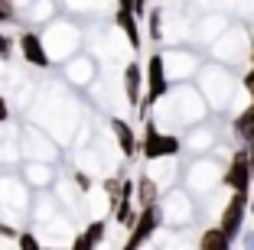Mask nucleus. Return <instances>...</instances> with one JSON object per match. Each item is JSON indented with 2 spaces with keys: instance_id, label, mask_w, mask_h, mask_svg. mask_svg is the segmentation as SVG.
Masks as SVG:
<instances>
[{
  "instance_id": "1",
  "label": "nucleus",
  "mask_w": 254,
  "mask_h": 250,
  "mask_svg": "<svg viewBox=\"0 0 254 250\" xmlns=\"http://www.w3.org/2000/svg\"><path fill=\"white\" fill-rule=\"evenodd\" d=\"M143 85H147V98L140 101V114L147 117L150 107L160 101V98L170 91V78H166V62L160 52H153L147 59V65H143Z\"/></svg>"
},
{
  "instance_id": "2",
  "label": "nucleus",
  "mask_w": 254,
  "mask_h": 250,
  "mask_svg": "<svg viewBox=\"0 0 254 250\" xmlns=\"http://www.w3.org/2000/svg\"><path fill=\"white\" fill-rule=\"evenodd\" d=\"M140 150H143V156H147L150 162H153V159H166V156L180 153V137H176V133H163L153 120H147V124H143Z\"/></svg>"
},
{
  "instance_id": "3",
  "label": "nucleus",
  "mask_w": 254,
  "mask_h": 250,
  "mask_svg": "<svg viewBox=\"0 0 254 250\" xmlns=\"http://www.w3.org/2000/svg\"><path fill=\"white\" fill-rule=\"evenodd\" d=\"M248 201H251V192H232V199L225 201L222 218H218V228L228 234V241L241 237L245 231V218H248Z\"/></svg>"
},
{
  "instance_id": "4",
  "label": "nucleus",
  "mask_w": 254,
  "mask_h": 250,
  "mask_svg": "<svg viewBox=\"0 0 254 250\" xmlns=\"http://www.w3.org/2000/svg\"><path fill=\"white\" fill-rule=\"evenodd\" d=\"M160 221H163V208H160V205H153V208H140V214H137L134 228H130V237H127L124 250H140L143 244L150 241V237L157 234Z\"/></svg>"
},
{
  "instance_id": "5",
  "label": "nucleus",
  "mask_w": 254,
  "mask_h": 250,
  "mask_svg": "<svg viewBox=\"0 0 254 250\" xmlns=\"http://www.w3.org/2000/svg\"><path fill=\"white\" fill-rule=\"evenodd\" d=\"M222 182L228 185L232 192H251L254 169H251V162H248V153H245V147H241V150H235V153H232V162H228V169H225Z\"/></svg>"
},
{
  "instance_id": "6",
  "label": "nucleus",
  "mask_w": 254,
  "mask_h": 250,
  "mask_svg": "<svg viewBox=\"0 0 254 250\" xmlns=\"http://www.w3.org/2000/svg\"><path fill=\"white\" fill-rule=\"evenodd\" d=\"M20 52L23 62H30L33 68H49V52L36 33H20Z\"/></svg>"
},
{
  "instance_id": "7",
  "label": "nucleus",
  "mask_w": 254,
  "mask_h": 250,
  "mask_svg": "<svg viewBox=\"0 0 254 250\" xmlns=\"http://www.w3.org/2000/svg\"><path fill=\"white\" fill-rule=\"evenodd\" d=\"M111 133H114V140H118V147H121V153H124V159H130V156L137 153V133H134V127L127 124L124 117H114L111 120Z\"/></svg>"
},
{
  "instance_id": "8",
  "label": "nucleus",
  "mask_w": 254,
  "mask_h": 250,
  "mask_svg": "<svg viewBox=\"0 0 254 250\" xmlns=\"http://www.w3.org/2000/svg\"><path fill=\"white\" fill-rule=\"evenodd\" d=\"M140 91H143V68L137 62H127L124 68V95H127V104H137L140 107Z\"/></svg>"
},
{
  "instance_id": "9",
  "label": "nucleus",
  "mask_w": 254,
  "mask_h": 250,
  "mask_svg": "<svg viewBox=\"0 0 254 250\" xmlns=\"http://www.w3.org/2000/svg\"><path fill=\"white\" fill-rule=\"evenodd\" d=\"M137 205L140 208H153V205H160V185L153 182V179L147 176V172H140L137 176Z\"/></svg>"
},
{
  "instance_id": "10",
  "label": "nucleus",
  "mask_w": 254,
  "mask_h": 250,
  "mask_svg": "<svg viewBox=\"0 0 254 250\" xmlns=\"http://www.w3.org/2000/svg\"><path fill=\"white\" fill-rule=\"evenodd\" d=\"M101 241H105V221H91L88 228H85L82 234L75 237L72 250H95Z\"/></svg>"
},
{
  "instance_id": "11",
  "label": "nucleus",
  "mask_w": 254,
  "mask_h": 250,
  "mask_svg": "<svg viewBox=\"0 0 254 250\" xmlns=\"http://www.w3.org/2000/svg\"><path fill=\"white\" fill-rule=\"evenodd\" d=\"M114 23H118L121 30L127 33L130 46H134V49H140V30H137V13H134V10H124V7H118V13H114Z\"/></svg>"
},
{
  "instance_id": "12",
  "label": "nucleus",
  "mask_w": 254,
  "mask_h": 250,
  "mask_svg": "<svg viewBox=\"0 0 254 250\" xmlns=\"http://www.w3.org/2000/svg\"><path fill=\"white\" fill-rule=\"evenodd\" d=\"M232 130H235V137H238L241 143H248V140H251V137H254V101L248 104L245 110H241L238 117H235Z\"/></svg>"
},
{
  "instance_id": "13",
  "label": "nucleus",
  "mask_w": 254,
  "mask_h": 250,
  "mask_svg": "<svg viewBox=\"0 0 254 250\" xmlns=\"http://www.w3.org/2000/svg\"><path fill=\"white\" fill-rule=\"evenodd\" d=\"M199 250H232V241L222 228H205L199 237Z\"/></svg>"
},
{
  "instance_id": "14",
  "label": "nucleus",
  "mask_w": 254,
  "mask_h": 250,
  "mask_svg": "<svg viewBox=\"0 0 254 250\" xmlns=\"http://www.w3.org/2000/svg\"><path fill=\"white\" fill-rule=\"evenodd\" d=\"M147 33H150V39H153V43L163 36V26H160V7H153L147 13Z\"/></svg>"
},
{
  "instance_id": "15",
  "label": "nucleus",
  "mask_w": 254,
  "mask_h": 250,
  "mask_svg": "<svg viewBox=\"0 0 254 250\" xmlns=\"http://www.w3.org/2000/svg\"><path fill=\"white\" fill-rule=\"evenodd\" d=\"M16 247H20V250H43L33 231H16Z\"/></svg>"
},
{
  "instance_id": "16",
  "label": "nucleus",
  "mask_w": 254,
  "mask_h": 250,
  "mask_svg": "<svg viewBox=\"0 0 254 250\" xmlns=\"http://www.w3.org/2000/svg\"><path fill=\"white\" fill-rule=\"evenodd\" d=\"M13 16H16L13 3H7V0H0V26H3V23H10Z\"/></svg>"
},
{
  "instance_id": "17",
  "label": "nucleus",
  "mask_w": 254,
  "mask_h": 250,
  "mask_svg": "<svg viewBox=\"0 0 254 250\" xmlns=\"http://www.w3.org/2000/svg\"><path fill=\"white\" fill-rule=\"evenodd\" d=\"M10 46H13V43H10V36H3V33H0V59H10V52H13Z\"/></svg>"
},
{
  "instance_id": "18",
  "label": "nucleus",
  "mask_w": 254,
  "mask_h": 250,
  "mask_svg": "<svg viewBox=\"0 0 254 250\" xmlns=\"http://www.w3.org/2000/svg\"><path fill=\"white\" fill-rule=\"evenodd\" d=\"M245 91L251 95V101H254V65L248 68V75H245Z\"/></svg>"
},
{
  "instance_id": "19",
  "label": "nucleus",
  "mask_w": 254,
  "mask_h": 250,
  "mask_svg": "<svg viewBox=\"0 0 254 250\" xmlns=\"http://www.w3.org/2000/svg\"><path fill=\"white\" fill-rule=\"evenodd\" d=\"M75 185H78L82 192H88V189H91V179L85 176V172H75Z\"/></svg>"
},
{
  "instance_id": "20",
  "label": "nucleus",
  "mask_w": 254,
  "mask_h": 250,
  "mask_svg": "<svg viewBox=\"0 0 254 250\" xmlns=\"http://www.w3.org/2000/svg\"><path fill=\"white\" fill-rule=\"evenodd\" d=\"M241 241H245V250H254V231H241Z\"/></svg>"
},
{
  "instance_id": "21",
  "label": "nucleus",
  "mask_w": 254,
  "mask_h": 250,
  "mask_svg": "<svg viewBox=\"0 0 254 250\" xmlns=\"http://www.w3.org/2000/svg\"><path fill=\"white\" fill-rule=\"evenodd\" d=\"M245 153H248V162H251V169H254V137L245 143Z\"/></svg>"
},
{
  "instance_id": "22",
  "label": "nucleus",
  "mask_w": 254,
  "mask_h": 250,
  "mask_svg": "<svg viewBox=\"0 0 254 250\" xmlns=\"http://www.w3.org/2000/svg\"><path fill=\"white\" fill-rule=\"evenodd\" d=\"M10 117V107H7V101H3V95H0V124Z\"/></svg>"
},
{
  "instance_id": "23",
  "label": "nucleus",
  "mask_w": 254,
  "mask_h": 250,
  "mask_svg": "<svg viewBox=\"0 0 254 250\" xmlns=\"http://www.w3.org/2000/svg\"><path fill=\"white\" fill-rule=\"evenodd\" d=\"M147 10V0H134V13H143Z\"/></svg>"
},
{
  "instance_id": "24",
  "label": "nucleus",
  "mask_w": 254,
  "mask_h": 250,
  "mask_svg": "<svg viewBox=\"0 0 254 250\" xmlns=\"http://www.w3.org/2000/svg\"><path fill=\"white\" fill-rule=\"evenodd\" d=\"M118 7H124V10H134V0H118Z\"/></svg>"
},
{
  "instance_id": "25",
  "label": "nucleus",
  "mask_w": 254,
  "mask_h": 250,
  "mask_svg": "<svg viewBox=\"0 0 254 250\" xmlns=\"http://www.w3.org/2000/svg\"><path fill=\"white\" fill-rule=\"evenodd\" d=\"M248 211L254 214V192H251V201H248Z\"/></svg>"
},
{
  "instance_id": "26",
  "label": "nucleus",
  "mask_w": 254,
  "mask_h": 250,
  "mask_svg": "<svg viewBox=\"0 0 254 250\" xmlns=\"http://www.w3.org/2000/svg\"><path fill=\"white\" fill-rule=\"evenodd\" d=\"M251 65H254V49H251Z\"/></svg>"
},
{
  "instance_id": "27",
  "label": "nucleus",
  "mask_w": 254,
  "mask_h": 250,
  "mask_svg": "<svg viewBox=\"0 0 254 250\" xmlns=\"http://www.w3.org/2000/svg\"><path fill=\"white\" fill-rule=\"evenodd\" d=\"M7 3H16V0H7Z\"/></svg>"
}]
</instances>
